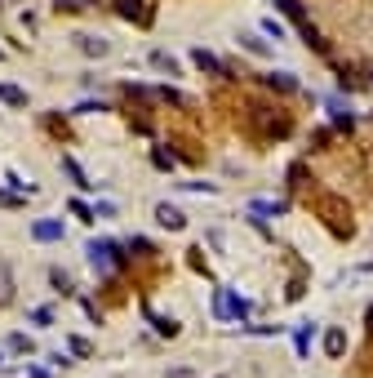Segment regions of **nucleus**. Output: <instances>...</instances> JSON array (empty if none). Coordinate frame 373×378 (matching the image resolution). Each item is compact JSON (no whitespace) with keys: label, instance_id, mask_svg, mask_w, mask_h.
I'll list each match as a JSON object with an SVG mask.
<instances>
[{"label":"nucleus","instance_id":"obj_1","mask_svg":"<svg viewBox=\"0 0 373 378\" xmlns=\"http://www.w3.org/2000/svg\"><path fill=\"white\" fill-rule=\"evenodd\" d=\"M85 259L93 263V272L98 276H116L120 267H125V249H120V240H85Z\"/></svg>","mask_w":373,"mask_h":378},{"label":"nucleus","instance_id":"obj_2","mask_svg":"<svg viewBox=\"0 0 373 378\" xmlns=\"http://www.w3.org/2000/svg\"><path fill=\"white\" fill-rule=\"evenodd\" d=\"M249 316H254V298L236 294L231 285L213 289V321H249Z\"/></svg>","mask_w":373,"mask_h":378},{"label":"nucleus","instance_id":"obj_3","mask_svg":"<svg viewBox=\"0 0 373 378\" xmlns=\"http://www.w3.org/2000/svg\"><path fill=\"white\" fill-rule=\"evenodd\" d=\"M63 218H36L31 223V240H40V245H58L63 240Z\"/></svg>","mask_w":373,"mask_h":378},{"label":"nucleus","instance_id":"obj_4","mask_svg":"<svg viewBox=\"0 0 373 378\" xmlns=\"http://www.w3.org/2000/svg\"><path fill=\"white\" fill-rule=\"evenodd\" d=\"M155 223H160L165 231H187V214L178 210V205L160 201V205H155Z\"/></svg>","mask_w":373,"mask_h":378},{"label":"nucleus","instance_id":"obj_5","mask_svg":"<svg viewBox=\"0 0 373 378\" xmlns=\"http://www.w3.org/2000/svg\"><path fill=\"white\" fill-rule=\"evenodd\" d=\"M116 14L129 18V22H138V27H151V9L142 5V0H116Z\"/></svg>","mask_w":373,"mask_h":378},{"label":"nucleus","instance_id":"obj_6","mask_svg":"<svg viewBox=\"0 0 373 378\" xmlns=\"http://www.w3.org/2000/svg\"><path fill=\"white\" fill-rule=\"evenodd\" d=\"M191 63H196L200 71H209V76H218V71L227 76V71H231V67H227V63H222V58L213 54V50H191Z\"/></svg>","mask_w":373,"mask_h":378},{"label":"nucleus","instance_id":"obj_7","mask_svg":"<svg viewBox=\"0 0 373 378\" xmlns=\"http://www.w3.org/2000/svg\"><path fill=\"white\" fill-rule=\"evenodd\" d=\"M262 85H271V89H280V94H298L303 85H298L294 71H267V76H258Z\"/></svg>","mask_w":373,"mask_h":378},{"label":"nucleus","instance_id":"obj_8","mask_svg":"<svg viewBox=\"0 0 373 378\" xmlns=\"http://www.w3.org/2000/svg\"><path fill=\"white\" fill-rule=\"evenodd\" d=\"M76 45H80L85 58H107L112 54V41H102V36H76Z\"/></svg>","mask_w":373,"mask_h":378},{"label":"nucleus","instance_id":"obj_9","mask_svg":"<svg viewBox=\"0 0 373 378\" xmlns=\"http://www.w3.org/2000/svg\"><path fill=\"white\" fill-rule=\"evenodd\" d=\"M289 214L284 201H249V218H280Z\"/></svg>","mask_w":373,"mask_h":378},{"label":"nucleus","instance_id":"obj_10","mask_svg":"<svg viewBox=\"0 0 373 378\" xmlns=\"http://www.w3.org/2000/svg\"><path fill=\"white\" fill-rule=\"evenodd\" d=\"M27 321H31L36 329H50V325L58 321V307H54V303H36V307L27 312Z\"/></svg>","mask_w":373,"mask_h":378},{"label":"nucleus","instance_id":"obj_11","mask_svg":"<svg viewBox=\"0 0 373 378\" xmlns=\"http://www.w3.org/2000/svg\"><path fill=\"white\" fill-rule=\"evenodd\" d=\"M147 63H151L155 71H160V76H178V71H183V63H178L174 54H165V50H151V58H147Z\"/></svg>","mask_w":373,"mask_h":378},{"label":"nucleus","instance_id":"obj_12","mask_svg":"<svg viewBox=\"0 0 373 378\" xmlns=\"http://www.w3.org/2000/svg\"><path fill=\"white\" fill-rule=\"evenodd\" d=\"M151 99H160L169 107H187V94L178 89V85H151Z\"/></svg>","mask_w":373,"mask_h":378},{"label":"nucleus","instance_id":"obj_13","mask_svg":"<svg viewBox=\"0 0 373 378\" xmlns=\"http://www.w3.org/2000/svg\"><path fill=\"white\" fill-rule=\"evenodd\" d=\"M311 338H316V325H311V321H303L294 329V351H298V356H311Z\"/></svg>","mask_w":373,"mask_h":378},{"label":"nucleus","instance_id":"obj_14","mask_svg":"<svg viewBox=\"0 0 373 378\" xmlns=\"http://www.w3.org/2000/svg\"><path fill=\"white\" fill-rule=\"evenodd\" d=\"M0 103H5V107H27V89H22V85L0 80Z\"/></svg>","mask_w":373,"mask_h":378},{"label":"nucleus","instance_id":"obj_15","mask_svg":"<svg viewBox=\"0 0 373 378\" xmlns=\"http://www.w3.org/2000/svg\"><path fill=\"white\" fill-rule=\"evenodd\" d=\"M240 45H245V50L249 54H258V58H271L275 50H271V45L267 41H262V36H249V31H240Z\"/></svg>","mask_w":373,"mask_h":378},{"label":"nucleus","instance_id":"obj_16","mask_svg":"<svg viewBox=\"0 0 373 378\" xmlns=\"http://www.w3.org/2000/svg\"><path fill=\"white\" fill-rule=\"evenodd\" d=\"M151 165L160 169V174H174V165H178V161H174V152H169V147H160V143H155V147H151Z\"/></svg>","mask_w":373,"mask_h":378},{"label":"nucleus","instance_id":"obj_17","mask_svg":"<svg viewBox=\"0 0 373 378\" xmlns=\"http://www.w3.org/2000/svg\"><path fill=\"white\" fill-rule=\"evenodd\" d=\"M63 174L76 182V187H89V178H85V169H80V161H71V156H63Z\"/></svg>","mask_w":373,"mask_h":378},{"label":"nucleus","instance_id":"obj_18","mask_svg":"<svg viewBox=\"0 0 373 378\" xmlns=\"http://www.w3.org/2000/svg\"><path fill=\"white\" fill-rule=\"evenodd\" d=\"M67 210L76 214L80 223H93V218H98V214H93V205H89V201H80V196H71V201H67Z\"/></svg>","mask_w":373,"mask_h":378},{"label":"nucleus","instance_id":"obj_19","mask_svg":"<svg viewBox=\"0 0 373 378\" xmlns=\"http://www.w3.org/2000/svg\"><path fill=\"white\" fill-rule=\"evenodd\" d=\"M9 351H14V356H31L36 347H31V338H27V334H9Z\"/></svg>","mask_w":373,"mask_h":378},{"label":"nucleus","instance_id":"obj_20","mask_svg":"<svg viewBox=\"0 0 373 378\" xmlns=\"http://www.w3.org/2000/svg\"><path fill=\"white\" fill-rule=\"evenodd\" d=\"M67 347H71V356H89V351H93V343H89V338H80V334H71Z\"/></svg>","mask_w":373,"mask_h":378},{"label":"nucleus","instance_id":"obj_21","mask_svg":"<svg viewBox=\"0 0 373 378\" xmlns=\"http://www.w3.org/2000/svg\"><path fill=\"white\" fill-rule=\"evenodd\" d=\"M0 205H5V210H22V191H9V187H0Z\"/></svg>","mask_w":373,"mask_h":378},{"label":"nucleus","instance_id":"obj_22","mask_svg":"<svg viewBox=\"0 0 373 378\" xmlns=\"http://www.w3.org/2000/svg\"><path fill=\"white\" fill-rule=\"evenodd\" d=\"M147 321H151L155 329H160L165 338H174V334H178V325H174V321H165V316H155V312H147Z\"/></svg>","mask_w":373,"mask_h":378},{"label":"nucleus","instance_id":"obj_23","mask_svg":"<svg viewBox=\"0 0 373 378\" xmlns=\"http://www.w3.org/2000/svg\"><path fill=\"white\" fill-rule=\"evenodd\" d=\"M178 191H196V196H213V182H178Z\"/></svg>","mask_w":373,"mask_h":378},{"label":"nucleus","instance_id":"obj_24","mask_svg":"<svg viewBox=\"0 0 373 378\" xmlns=\"http://www.w3.org/2000/svg\"><path fill=\"white\" fill-rule=\"evenodd\" d=\"M93 214H98V218H116L120 205H116V201H93Z\"/></svg>","mask_w":373,"mask_h":378},{"label":"nucleus","instance_id":"obj_25","mask_svg":"<svg viewBox=\"0 0 373 378\" xmlns=\"http://www.w3.org/2000/svg\"><path fill=\"white\" fill-rule=\"evenodd\" d=\"M129 249H134V254H155V240H147V236H129Z\"/></svg>","mask_w":373,"mask_h":378},{"label":"nucleus","instance_id":"obj_26","mask_svg":"<svg viewBox=\"0 0 373 378\" xmlns=\"http://www.w3.org/2000/svg\"><path fill=\"white\" fill-rule=\"evenodd\" d=\"M258 27H262V31H267V36H271V41H284V27H280V22H275V18H262V22H258Z\"/></svg>","mask_w":373,"mask_h":378},{"label":"nucleus","instance_id":"obj_27","mask_svg":"<svg viewBox=\"0 0 373 378\" xmlns=\"http://www.w3.org/2000/svg\"><path fill=\"white\" fill-rule=\"evenodd\" d=\"M324 343H329L324 351H333V356H338V351H342V334H338V329H329V338H324Z\"/></svg>","mask_w":373,"mask_h":378},{"label":"nucleus","instance_id":"obj_28","mask_svg":"<svg viewBox=\"0 0 373 378\" xmlns=\"http://www.w3.org/2000/svg\"><path fill=\"white\" fill-rule=\"evenodd\" d=\"M50 276H54V285H58V289H63V294H67V289H71V280H67V272H63V267H54V272H50Z\"/></svg>","mask_w":373,"mask_h":378},{"label":"nucleus","instance_id":"obj_29","mask_svg":"<svg viewBox=\"0 0 373 378\" xmlns=\"http://www.w3.org/2000/svg\"><path fill=\"white\" fill-rule=\"evenodd\" d=\"M165 378H196V374H191V365H174V370L165 374Z\"/></svg>","mask_w":373,"mask_h":378},{"label":"nucleus","instance_id":"obj_30","mask_svg":"<svg viewBox=\"0 0 373 378\" xmlns=\"http://www.w3.org/2000/svg\"><path fill=\"white\" fill-rule=\"evenodd\" d=\"M27 378H50V370H40V365H31V370H27Z\"/></svg>","mask_w":373,"mask_h":378},{"label":"nucleus","instance_id":"obj_31","mask_svg":"<svg viewBox=\"0 0 373 378\" xmlns=\"http://www.w3.org/2000/svg\"><path fill=\"white\" fill-rule=\"evenodd\" d=\"M0 58H5V50H0Z\"/></svg>","mask_w":373,"mask_h":378},{"label":"nucleus","instance_id":"obj_32","mask_svg":"<svg viewBox=\"0 0 373 378\" xmlns=\"http://www.w3.org/2000/svg\"><path fill=\"white\" fill-rule=\"evenodd\" d=\"M0 361H5V356H0Z\"/></svg>","mask_w":373,"mask_h":378}]
</instances>
